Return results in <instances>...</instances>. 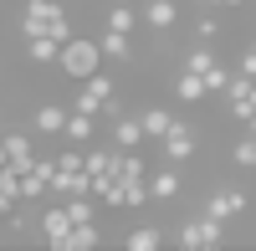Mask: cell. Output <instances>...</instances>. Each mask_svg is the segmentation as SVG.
<instances>
[{
    "mask_svg": "<svg viewBox=\"0 0 256 251\" xmlns=\"http://www.w3.org/2000/svg\"><path fill=\"white\" fill-rule=\"evenodd\" d=\"M16 26H20V41H31V36H56L62 46H67V41L77 36V31H72V16H67L62 0H26Z\"/></svg>",
    "mask_w": 256,
    "mask_h": 251,
    "instance_id": "obj_1",
    "label": "cell"
},
{
    "mask_svg": "<svg viewBox=\"0 0 256 251\" xmlns=\"http://www.w3.org/2000/svg\"><path fill=\"white\" fill-rule=\"evenodd\" d=\"M102 41H92V36H72L67 46H62V56H56V67H62V77H72V82H88L92 72H102Z\"/></svg>",
    "mask_w": 256,
    "mask_h": 251,
    "instance_id": "obj_2",
    "label": "cell"
},
{
    "mask_svg": "<svg viewBox=\"0 0 256 251\" xmlns=\"http://www.w3.org/2000/svg\"><path fill=\"white\" fill-rule=\"evenodd\" d=\"M174 246L180 251H220L226 246V220H216V216H190V220H180L174 226Z\"/></svg>",
    "mask_w": 256,
    "mask_h": 251,
    "instance_id": "obj_3",
    "label": "cell"
},
{
    "mask_svg": "<svg viewBox=\"0 0 256 251\" xmlns=\"http://www.w3.org/2000/svg\"><path fill=\"white\" fill-rule=\"evenodd\" d=\"M72 210H67V200L52 205V210H41V241H46L52 251H67V236H72Z\"/></svg>",
    "mask_w": 256,
    "mask_h": 251,
    "instance_id": "obj_4",
    "label": "cell"
},
{
    "mask_svg": "<svg viewBox=\"0 0 256 251\" xmlns=\"http://www.w3.org/2000/svg\"><path fill=\"white\" fill-rule=\"evenodd\" d=\"M226 108H230V118H236V123H246V118L256 113V77H246V72L230 77V88H226Z\"/></svg>",
    "mask_w": 256,
    "mask_h": 251,
    "instance_id": "obj_5",
    "label": "cell"
},
{
    "mask_svg": "<svg viewBox=\"0 0 256 251\" xmlns=\"http://www.w3.org/2000/svg\"><path fill=\"white\" fill-rule=\"evenodd\" d=\"M164 159H169V164L195 159V128H190V123H180V118H174V128L164 134Z\"/></svg>",
    "mask_w": 256,
    "mask_h": 251,
    "instance_id": "obj_6",
    "label": "cell"
},
{
    "mask_svg": "<svg viewBox=\"0 0 256 251\" xmlns=\"http://www.w3.org/2000/svg\"><path fill=\"white\" fill-rule=\"evenodd\" d=\"M246 210V190H236V184H230V190H216L205 200V216H216V220H236Z\"/></svg>",
    "mask_w": 256,
    "mask_h": 251,
    "instance_id": "obj_7",
    "label": "cell"
},
{
    "mask_svg": "<svg viewBox=\"0 0 256 251\" xmlns=\"http://www.w3.org/2000/svg\"><path fill=\"white\" fill-rule=\"evenodd\" d=\"M180 190H184L180 164H169V159H164V170H154V174H148V195H154V200H174Z\"/></svg>",
    "mask_w": 256,
    "mask_h": 251,
    "instance_id": "obj_8",
    "label": "cell"
},
{
    "mask_svg": "<svg viewBox=\"0 0 256 251\" xmlns=\"http://www.w3.org/2000/svg\"><path fill=\"white\" fill-rule=\"evenodd\" d=\"M144 26L148 31H174L180 26V6L174 0H144Z\"/></svg>",
    "mask_w": 256,
    "mask_h": 251,
    "instance_id": "obj_9",
    "label": "cell"
},
{
    "mask_svg": "<svg viewBox=\"0 0 256 251\" xmlns=\"http://www.w3.org/2000/svg\"><path fill=\"white\" fill-rule=\"evenodd\" d=\"M67 118H72V102H67V108H62V102H41V108L31 113V128L36 134H62Z\"/></svg>",
    "mask_w": 256,
    "mask_h": 251,
    "instance_id": "obj_10",
    "label": "cell"
},
{
    "mask_svg": "<svg viewBox=\"0 0 256 251\" xmlns=\"http://www.w3.org/2000/svg\"><path fill=\"white\" fill-rule=\"evenodd\" d=\"M118 144H102V149H88V174L92 180H108V174H118Z\"/></svg>",
    "mask_w": 256,
    "mask_h": 251,
    "instance_id": "obj_11",
    "label": "cell"
},
{
    "mask_svg": "<svg viewBox=\"0 0 256 251\" xmlns=\"http://www.w3.org/2000/svg\"><path fill=\"white\" fill-rule=\"evenodd\" d=\"M148 134H144V118H113V144H118V149H138V144H144Z\"/></svg>",
    "mask_w": 256,
    "mask_h": 251,
    "instance_id": "obj_12",
    "label": "cell"
},
{
    "mask_svg": "<svg viewBox=\"0 0 256 251\" xmlns=\"http://www.w3.org/2000/svg\"><path fill=\"white\" fill-rule=\"evenodd\" d=\"M174 98H180V102H205L210 88H205L200 72H184V67H180V77H174Z\"/></svg>",
    "mask_w": 256,
    "mask_h": 251,
    "instance_id": "obj_13",
    "label": "cell"
},
{
    "mask_svg": "<svg viewBox=\"0 0 256 251\" xmlns=\"http://www.w3.org/2000/svg\"><path fill=\"white\" fill-rule=\"evenodd\" d=\"M26 56L36 62V67H56L62 41H56V36H31V41H26Z\"/></svg>",
    "mask_w": 256,
    "mask_h": 251,
    "instance_id": "obj_14",
    "label": "cell"
},
{
    "mask_svg": "<svg viewBox=\"0 0 256 251\" xmlns=\"http://www.w3.org/2000/svg\"><path fill=\"white\" fill-rule=\"evenodd\" d=\"M102 56H108V62H134V41H128V31H108V26H102Z\"/></svg>",
    "mask_w": 256,
    "mask_h": 251,
    "instance_id": "obj_15",
    "label": "cell"
},
{
    "mask_svg": "<svg viewBox=\"0 0 256 251\" xmlns=\"http://www.w3.org/2000/svg\"><path fill=\"white\" fill-rule=\"evenodd\" d=\"M138 20H144V10H134V6H123V0H118V6H108V20H102V26L134 36V31H138Z\"/></svg>",
    "mask_w": 256,
    "mask_h": 251,
    "instance_id": "obj_16",
    "label": "cell"
},
{
    "mask_svg": "<svg viewBox=\"0 0 256 251\" xmlns=\"http://www.w3.org/2000/svg\"><path fill=\"white\" fill-rule=\"evenodd\" d=\"M138 118H144V134L154 138V144H164V134L174 128V113H169V108H144Z\"/></svg>",
    "mask_w": 256,
    "mask_h": 251,
    "instance_id": "obj_17",
    "label": "cell"
},
{
    "mask_svg": "<svg viewBox=\"0 0 256 251\" xmlns=\"http://www.w3.org/2000/svg\"><path fill=\"white\" fill-rule=\"evenodd\" d=\"M92 134H98V118H92V113H77V108H72V118H67V128H62V138H67V144H88Z\"/></svg>",
    "mask_w": 256,
    "mask_h": 251,
    "instance_id": "obj_18",
    "label": "cell"
},
{
    "mask_svg": "<svg viewBox=\"0 0 256 251\" xmlns=\"http://www.w3.org/2000/svg\"><path fill=\"white\" fill-rule=\"evenodd\" d=\"M92 246H102V231H98V220H88V226H72V236H67V251H92Z\"/></svg>",
    "mask_w": 256,
    "mask_h": 251,
    "instance_id": "obj_19",
    "label": "cell"
},
{
    "mask_svg": "<svg viewBox=\"0 0 256 251\" xmlns=\"http://www.w3.org/2000/svg\"><path fill=\"white\" fill-rule=\"evenodd\" d=\"M123 246H128V251H154V246H164V231H154V226H138V231L123 236Z\"/></svg>",
    "mask_w": 256,
    "mask_h": 251,
    "instance_id": "obj_20",
    "label": "cell"
},
{
    "mask_svg": "<svg viewBox=\"0 0 256 251\" xmlns=\"http://www.w3.org/2000/svg\"><path fill=\"white\" fill-rule=\"evenodd\" d=\"M210 67H216V52H210L205 41H200V46H190V52H184V72H200V77H205Z\"/></svg>",
    "mask_w": 256,
    "mask_h": 251,
    "instance_id": "obj_21",
    "label": "cell"
},
{
    "mask_svg": "<svg viewBox=\"0 0 256 251\" xmlns=\"http://www.w3.org/2000/svg\"><path fill=\"white\" fill-rule=\"evenodd\" d=\"M230 159H236L241 170H256V134H246V138L230 144Z\"/></svg>",
    "mask_w": 256,
    "mask_h": 251,
    "instance_id": "obj_22",
    "label": "cell"
},
{
    "mask_svg": "<svg viewBox=\"0 0 256 251\" xmlns=\"http://www.w3.org/2000/svg\"><path fill=\"white\" fill-rule=\"evenodd\" d=\"M72 108H77V113H92V118H102V98L88 88V82H82V92L72 98Z\"/></svg>",
    "mask_w": 256,
    "mask_h": 251,
    "instance_id": "obj_23",
    "label": "cell"
},
{
    "mask_svg": "<svg viewBox=\"0 0 256 251\" xmlns=\"http://www.w3.org/2000/svg\"><path fill=\"white\" fill-rule=\"evenodd\" d=\"M230 77H236V72H230V67H226V62H216V67H210V72H205V88L226 98V88H230Z\"/></svg>",
    "mask_w": 256,
    "mask_h": 251,
    "instance_id": "obj_24",
    "label": "cell"
},
{
    "mask_svg": "<svg viewBox=\"0 0 256 251\" xmlns=\"http://www.w3.org/2000/svg\"><path fill=\"white\" fill-rule=\"evenodd\" d=\"M195 36H200V41H216V36H220V20L210 16V10H205V16L195 20Z\"/></svg>",
    "mask_w": 256,
    "mask_h": 251,
    "instance_id": "obj_25",
    "label": "cell"
},
{
    "mask_svg": "<svg viewBox=\"0 0 256 251\" xmlns=\"http://www.w3.org/2000/svg\"><path fill=\"white\" fill-rule=\"evenodd\" d=\"M236 72H246V77H256V46H246V52H241V67H236Z\"/></svg>",
    "mask_w": 256,
    "mask_h": 251,
    "instance_id": "obj_26",
    "label": "cell"
},
{
    "mask_svg": "<svg viewBox=\"0 0 256 251\" xmlns=\"http://www.w3.org/2000/svg\"><path fill=\"white\" fill-rule=\"evenodd\" d=\"M200 6H205V10H216V6H226V0H200Z\"/></svg>",
    "mask_w": 256,
    "mask_h": 251,
    "instance_id": "obj_27",
    "label": "cell"
},
{
    "mask_svg": "<svg viewBox=\"0 0 256 251\" xmlns=\"http://www.w3.org/2000/svg\"><path fill=\"white\" fill-rule=\"evenodd\" d=\"M246 134H256V113H251V118H246Z\"/></svg>",
    "mask_w": 256,
    "mask_h": 251,
    "instance_id": "obj_28",
    "label": "cell"
},
{
    "mask_svg": "<svg viewBox=\"0 0 256 251\" xmlns=\"http://www.w3.org/2000/svg\"><path fill=\"white\" fill-rule=\"evenodd\" d=\"M226 6H246V0H226Z\"/></svg>",
    "mask_w": 256,
    "mask_h": 251,
    "instance_id": "obj_29",
    "label": "cell"
}]
</instances>
